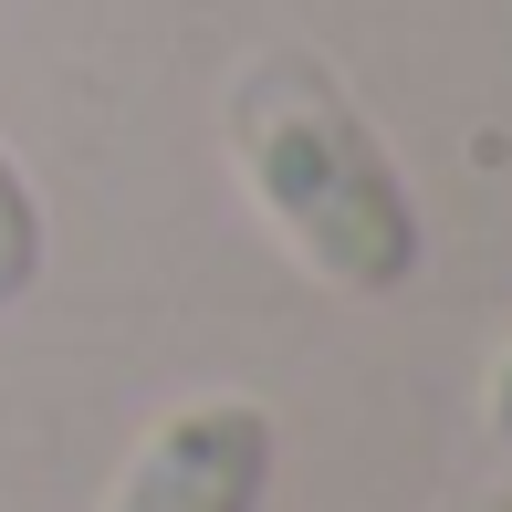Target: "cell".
<instances>
[{
    "label": "cell",
    "instance_id": "6da1fadb",
    "mask_svg": "<svg viewBox=\"0 0 512 512\" xmlns=\"http://www.w3.org/2000/svg\"><path fill=\"white\" fill-rule=\"evenodd\" d=\"M220 136H230V168H241L251 209L272 220V241L324 293L377 304V293L418 283V251H429L418 189L314 53H293V42L251 53L220 95Z\"/></svg>",
    "mask_w": 512,
    "mask_h": 512
},
{
    "label": "cell",
    "instance_id": "5b68a950",
    "mask_svg": "<svg viewBox=\"0 0 512 512\" xmlns=\"http://www.w3.org/2000/svg\"><path fill=\"white\" fill-rule=\"evenodd\" d=\"M471 512H512V492H492V502H471Z\"/></svg>",
    "mask_w": 512,
    "mask_h": 512
},
{
    "label": "cell",
    "instance_id": "7a4b0ae2",
    "mask_svg": "<svg viewBox=\"0 0 512 512\" xmlns=\"http://www.w3.org/2000/svg\"><path fill=\"white\" fill-rule=\"evenodd\" d=\"M272 471H283V439H272L262 398H178L168 418H147L115 471L105 512H262Z\"/></svg>",
    "mask_w": 512,
    "mask_h": 512
},
{
    "label": "cell",
    "instance_id": "277c9868",
    "mask_svg": "<svg viewBox=\"0 0 512 512\" xmlns=\"http://www.w3.org/2000/svg\"><path fill=\"white\" fill-rule=\"evenodd\" d=\"M481 429H492V450L512 460V335H502V356H492V377H481Z\"/></svg>",
    "mask_w": 512,
    "mask_h": 512
},
{
    "label": "cell",
    "instance_id": "3957f363",
    "mask_svg": "<svg viewBox=\"0 0 512 512\" xmlns=\"http://www.w3.org/2000/svg\"><path fill=\"white\" fill-rule=\"evenodd\" d=\"M42 262H53V230H42V199H32V178H21V157L0 147V314H11L21 293L42 283Z\"/></svg>",
    "mask_w": 512,
    "mask_h": 512
}]
</instances>
